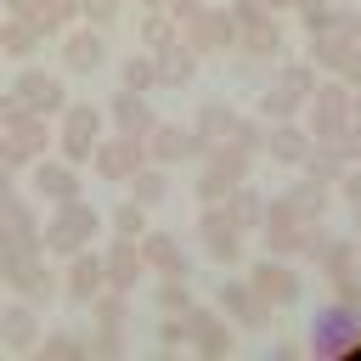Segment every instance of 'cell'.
Segmentation results:
<instances>
[{"instance_id":"23","label":"cell","mask_w":361,"mask_h":361,"mask_svg":"<svg viewBox=\"0 0 361 361\" xmlns=\"http://www.w3.org/2000/svg\"><path fill=\"white\" fill-rule=\"evenodd\" d=\"M333 73L355 90V85H361V45H344V56H338V68H333Z\"/></svg>"},{"instance_id":"11","label":"cell","mask_w":361,"mask_h":361,"mask_svg":"<svg viewBox=\"0 0 361 361\" xmlns=\"http://www.w3.org/2000/svg\"><path fill=\"white\" fill-rule=\"evenodd\" d=\"M68 259H73V271H68V293H73L79 305H85V299H96V293H102V282H107L102 254H85V248H79V254H68Z\"/></svg>"},{"instance_id":"14","label":"cell","mask_w":361,"mask_h":361,"mask_svg":"<svg viewBox=\"0 0 361 361\" xmlns=\"http://www.w3.org/2000/svg\"><path fill=\"white\" fill-rule=\"evenodd\" d=\"M102 271H107V282H113V288H135V276L147 271V259H141V248H130V237H124V243L102 259Z\"/></svg>"},{"instance_id":"10","label":"cell","mask_w":361,"mask_h":361,"mask_svg":"<svg viewBox=\"0 0 361 361\" xmlns=\"http://www.w3.org/2000/svg\"><path fill=\"white\" fill-rule=\"evenodd\" d=\"M265 152H271L276 164H305V152H310V130H299L293 118H276L271 135H265Z\"/></svg>"},{"instance_id":"15","label":"cell","mask_w":361,"mask_h":361,"mask_svg":"<svg viewBox=\"0 0 361 361\" xmlns=\"http://www.w3.org/2000/svg\"><path fill=\"white\" fill-rule=\"evenodd\" d=\"M141 259H147L152 271H169V276H180V271H186V265H180V254H175V237H164V231L141 243Z\"/></svg>"},{"instance_id":"9","label":"cell","mask_w":361,"mask_h":361,"mask_svg":"<svg viewBox=\"0 0 361 361\" xmlns=\"http://www.w3.org/2000/svg\"><path fill=\"white\" fill-rule=\"evenodd\" d=\"M203 243H209V254L226 265V259H237L243 254V226H237V214L231 209H209L203 214Z\"/></svg>"},{"instance_id":"19","label":"cell","mask_w":361,"mask_h":361,"mask_svg":"<svg viewBox=\"0 0 361 361\" xmlns=\"http://www.w3.org/2000/svg\"><path fill=\"white\" fill-rule=\"evenodd\" d=\"M118 118H124V130H130V135H135V130H147V124H152V118H147V107H141V96H135V90H124V96H118Z\"/></svg>"},{"instance_id":"17","label":"cell","mask_w":361,"mask_h":361,"mask_svg":"<svg viewBox=\"0 0 361 361\" xmlns=\"http://www.w3.org/2000/svg\"><path fill=\"white\" fill-rule=\"evenodd\" d=\"M197 141H192V130H175V124H158V141H152V152H158V164H169V158H180V152H192Z\"/></svg>"},{"instance_id":"27","label":"cell","mask_w":361,"mask_h":361,"mask_svg":"<svg viewBox=\"0 0 361 361\" xmlns=\"http://www.w3.org/2000/svg\"><path fill=\"white\" fill-rule=\"evenodd\" d=\"M350 124H361V90H350Z\"/></svg>"},{"instance_id":"5","label":"cell","mask_w":361,"mask_h":361,"mask_svg":"<svg viewBox=\"0 0 361 361\" xmlns=\"http://www.w3.org/2000/svg\"><path fill=\"white\" fill-rule=\"evenodd\" d=\"M248 288H254L259 305H293V299L305 293V282H299V271H293L288 259H259L254 276H248Z\"/></svg>"},{"instance_id":"26","label":"cell","mask_w":361,"mask_h":361,"mask_svg":"<svg viewBox=\"0 0 361 361\" xmlns=\"http://www.w3.org/2000/svg\"><path fill=\"white\" fill-rule=\"evenodd\" d=\"M124 85H152V62H124Z\"/></svg>"},{"instance_id":"4","label":"cell","mask_w":361,"mask_h":361,"mask_svg":"<svg viewBox=\"0 0 361 361\" xmlns=\"http://www.w3.org/2000/svg\"><path fill=\"white\" fill-rule=\"evenodd\" d=\"M310 90H316V62H288L282 79H276V90H271L259 107H265V118H293V113L310 102Z\"/></svg>"},{"instance_id":"29","label":"cell","mask_w":361,"mask_h":361,"mask_svg":"<svg viewBox=\"0 0 361 361\" xmlns=\"http://www.w3.org/2000/svg\"><path fill=\"white\" fill-rule=\"evenodd\" d=\"M355 209H361V203H355Z\"/></svg>"},{"instance_id":"7","label":"cell","mask_w":361,"mask_h":361,"mask_svg":"<svg viewBox=\"0 0 361 361\" xmlns=\"http://www.w3.org/2000/svg\"><path fill=\"white\" fill-rule=\"evenodd\" d=\"M17 107H28L34 118H45V113H62V107H68V96H62V79H56V73H23V79H17Z\"/></svg>"},{"instance_id":"30","label":"cell","mask_w":361,"mask_h":361,"mask_svg":"<svg viewBox=\"0 0 361 361\" xmlns=\"http://www.w3.org/2000/svg\"><path fill=\"white\" fill-rule=\"evenodd\" d=\"M0 6H6V0H0Z\"/></svg>"},{"instance_id":"12","label":"cell","mask_w":361,"mask_h":361,"mask_svg":"<svg viewBox=\"0 0 361 361\" xmlns=\"http://www.w3.org/2000/svg\"><path fill=\"white\" fill-rule=\"evenodd\" d=\"M96 164H102V175H113V180H130V169L141 164V141H135V135H124V141H107V147H96Z\"/></svg>"},{"instance_id":"2","label":"cell","mask_w":361,"mask_h":361,"mask_svg":"<svg viewBox=\"0 0 361 361\" xmlns=\"http://www.w3.org/2000/svg\"><path fill=\"white\" fill-rule=\"evenodd\" d=\"M305 113H310V141H344L350 135V85L344 79L316 85Z\"/></svg>"},{"instance_id":"16","label":"cell","mask_w":361,"mask_h":361,"mask_svg":"<svg viewBox=\"0 0 361 361\" xmlns=\"http://www.w3.org/2000/svg\"><path fill=\"white\" fill-rule=\"evenodd\" d=\"M68 68H73V73L102 68V39H96V34H73V39H68Z\"/></svg>"},{"instance_id":"24","label":"cell","mask_w":361,"mask_h":361,"mask_svg":"<svg viewBox=\"0 0 361 361\" xmlns=\"http://www.w3.org/2000/svg\"><path fill=\"white\" fill-rule=\"evenodd\" d=\"M231 214H237V226H248V220H259V197L254 192H237V203H226Z\"/></svg>"},{"instance_id":"13","label":"cell","mask_w":361,"mask_h":361,"mask_svg":"<svg viewBox=\"0 0 361 361\" xmlns=\"http://www.w3.org/2000/svg\"><path fill=\"white\" fill-rule=\"evenodd\" d=\"M34 192L51 203H68V197H79V180L68 164H34Z\"/></svg>"},{"instance_id":"28","label":"cell","mask_w":361,"mask_h":361,"mask_svg":"<svg viewBox=\"0 0 361 361\" xmlns=\"http://www.w3.org/2000/svg\"><path fill=\"white\" fill-rule=\"evenodd\" d=\"M265 6H293V0H265Z\"/></svg>"},{"instance_id":"22","label":"cell","mask_w":361,"mask_h":361,"mask_svg":"<svg viewBox=\"0 0 361 361\" xmlns=\"http://www.w3.org/2000/svg\"><path fill=\"white\" fill-rule=\"evenodd\" d=\"M141 226H147V220H141V203H124V209L113 214V231H118V237H141Z\"/></svg>"},{"instance_id":"8","label":"cell","mask_w":361,"mask_h":361,"mask_svg":"<svg viewBox=\"0 0 361 361\" xmlns=\"http://www.w3.org/2000/svg\"><path fill=\"white\" fill-rule=\"evenodd\" d=\"M96 130H102L96 107H62V152L68 158H90L96 152Z\"/></svg>"},{"instance_id":"21","label":"cell","mask_w":361,"mask_h":361,"mask_svg":"<svg viewBox=\"0 0 361 361\" xmlns=\"http://www.w3.org/2000/svg\"><path fill=\"white\" fill-rule=\"evenodd\" d=\"M34 338V316L17 305V310H6V344H28Z\"/></svg>"},{"instance_id":"25","label":"cell","mask_w":361,"mask_h":361,"mask_svg":"<svg viewBox=\"0 0 361 361\" xmlns=\"http://www.w3.org/2000/svg\"><path fill=\"white\" fill-rule=\"evenodd\" d=\"M28 39H34V23H11V28H6V51H17V56H23V51H28Z\"/></svg>"},{"instance_id":"1","label":"cell","mask_w":361,"mask_h":361,"mask_svg":"<svg viewBox=\"0 0 361 361\" xmlns=\"http://www.w3.org/2000/svg\"><path fill=\"white\" fill-rule=\"evenodd\" d=\"M305 344H310V355H316V361H333V355L355 350V344H361V305H355V299H344V305L316 310V316H310Z\"/></svg>"},{"instance_id":"3","label":"cell","mask_w":361,"mask_h":361,"mask_svg":"<svg viewBox=\"0 0 361 361\" xmlns=\"http://www.w3.org/2000/svg\"><path fill=\"white\" fill-rule=\"evenodd\" d=\"M90 231H96V209L68 197V203H56V220L45 226V248L51 254H79L90 243Z\"/></svg>"},{"instance_id":"6","label":"cell","mask_w":361,"mask_h":361,"mask_svg":"<svg viewBox=\"0 0 361 361\" xmlns=\"http://www.w3.org/2000/svg\"><path fill=\"white\" fill-rule=\"evenodd\" d=\"M231 28H243V45L259 51V56H271V51L282 45V34H276L265 0H237V6H231Z\"/></svg>"},{"instance_id":"18","label":"cell","mask_w":361,"mask_h":361,"mask_svg":"<svg viewBox=\"0 0 361 361\" xmlns=\"http://www.w3.org/2000/svg\"><path fill=\"white\" fill-rule=\"evenodd\" d=\"M220 305H231V310H237V322H248V327H254V322H259V310H265V305L254 299V288H243V282L220 288Z\"/></svg>"},{"instance_id":"20","label":"cell","mask_w":361,"mask_h":361,"mask_svg":"<svg viewBox=\"0 0 361 361\" xmlns=\"http://www.w3.org/2000/svg\"><path fill=\"white\" fill-rule=\"evenodd\" d=\"M130 180H135V203H158L164 197V169H141Z\"/></svg>"}]
</instances>
